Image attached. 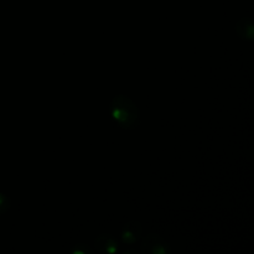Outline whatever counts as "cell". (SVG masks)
I'll return each mask as SVG.
<instances>
[{
	"label": "cell",
	"instance_id": "obj_2",
	"mask_svg": "<svg viewBox=\"0 0 254 254\" xmlns=\"http://www.w3.org/2000/svg\"><path fill=\"white\" fill-rule=\"evenodd\" d=\"M10 207V200L7 196H5L4 193L0 192V215L6 212Z\"/></svg>",
	"mask_w": 254,
	"mask_h": 254
},
{
	"label": "cell",
	"instance_id": "obj_1",
	"mask_svg": "<svg viewBox=\"0 0 254 254\" xmlns=\"http://www.w3.org/2000/svg\"><path fill=\"white\" fill-rule=\"evenodd\" d=\"M112 116L114 121L126 129L136 128L139 123V112L135 104L124 96H118L112 101Z\"/></svg>",
	"mask_w": 254,
	"mask_h": 254
}]
</instances>
